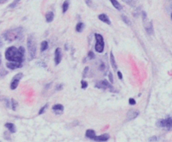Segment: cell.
Instances as JSON below:
<instances>
[{
	"label": "cell",
	"mask_w": 172,
	"mask_h": 142,
	"mask_svg": "<svg viewBox=\"0 0 172 142\" xmlns=\"http://www.w3.org/2000/svg\"><path fill=\"white\" fill-rule=\"evenodd\" d=\"M24 56V48L23 46L19 47V49L11 46L6 50L5 51V58L9 61H15V62H23Z\"/></svg>",
	"instance_id": "cell-1"
},
{
	"label": "cell",
	"mask_w": 172,
	"mask_h": 142,
	"mask_svg": "<svg viewBox=\"0 0 172 142\" xmlns=\"http://www.w3.org/2000/svg\"><path fill=\"white\" fill-rule=\"evenodd\" d=\"M4 37L5 41H9V42L17 41L20 37H22V29L21 28H17V29H13V30H8L7 32L4 33Z\"/></svg>",
	"instance_id": "cell-2"
},
{
	"label": "cell",
	"mask_w": 172,
	"mask_h": 142,
	"mask_svg": "<svg viewBox=\"0 0 172 142\" xmlns=\"http://www.w3.org/2000/svg\"><path fill=\"white\" fill-rule=\"evenodd\" d=\"M27 47H28L29 54H30V59H34L36 55V42L32 35H30L27 39Z\"/></svg>",
	"instance_id": "cell-3"
},
{
	"label": "cell",
	"mask_w": 172,
	"mask_h": 142,
	"mask_svg": "<svg viewBox=\"0 0 172 142\" xmlns=\"http://www.w3.org/2000/svg\"><path fill=\"white\" fill-rule=\"evenodd\" d=\"M95 39H96V45H95V50L98 53H102L104 50V40L103 37L100 34H95Z\"/></svg>",
	"instance_id": "cell-4"
},
{
	"label": "cell",
	"mask_w": 172,
	"mask_h": 142,
	"mask_svg": "<svg viewBox=\"0 0 172 142\" xmlns=\"http://www.w3.org/2000/svg\"><path fill=\"white\" fill-rule=\"evenodd\" d=\"M157 126L161 128H166L168 130L172 129V117H169L166 119H159L157 122Z\"/></svg>",
	"instance_id": "cell-5"
},
{
	"label": "cell",
	"mask_w": 172,
	"mask_h": 142,
	"mask_svg": "<svg viewBox=\"0 0 172 142\" xmlns=\"http://www.w3.org/2000/svg\"><path fill=\"white\" fill-rule=\"evenodd\" d=\"M22 77H23V74L19 73V74H17L14 78H13V80H12V82H11V84H10V88H11L12 90H14V89L17 88V87L19 86V80L22 78Z\"/></svg>",
	"instance_id": "cell-6"
},
{
	"label": "cell",
	"mask_w": 172,
	"mask_h": 142,
	"mask_svg": "<svg viewBox=\"0 0 172 142\" xmlns=\"http://www.w3.org/2000/svg\"><path fill=\"white\" fill-rule=\"evenodd\" d=\"M96 87L97 88H102V89H107V88H111L112 84L107 81V80H102V81L98 82L96 84Z\"/></svg>",
	"instance_id": "cell-7"
},
{
	"label": "cell",
	"mask_w": 172,
	"mask_h": 142,
	"mask_svg": "<svg viewBox=\"0 0 172 142\" xmlns=\"http://www.w3.org/2000/svg\"><path fill=\"white\" fill-rule=\"evenodd\" d=\"M61 58H62L61 50L60 48H56V51H55V63L56 66L60 64V62L61 61Z\"/></svg>",
	"instance_id": "cell-8"
},
{
	"label": "cell",
	"mask_w": 172,
	"mask_h": 142,
	"mask_svg": "<svg viewBox=\"0 0 172 142\" xmlns=\"http://www.w3.org/2000/svg\"><path fill=\"white\" fill-rule=\"evenodd\" d=\"M7 67H9V69H12V70H14L16 68H19V67H22V63L21 62H15V61H9L6 64Z\"/></svg>",
	"instance_id": "cell-9"
},
{
	"label": "cell",
	"mask_w": 172,
	"mask_h": 142,
	"mask_svg": "<svg viewBox=\"0 0 172 142\" xmlns=\"http://www.w3.org/2000/svg\"><path fill=\"white\" fill-rule=\"evenodd\" d=\"M109 139V135L108 134H103V135H101L99 136H95V138L93 139V140L95 141H98V142H103V141H107V140Z\"/></svg>",
	"instance_id": "cell-10"
},
{
	"label": "cell",
	"mask_w": 172,
	"mask_h": 142,
	"mask_svg": "<svg viewBox=\"0 0 172 142\" xmlns=\"http://www.w3.org/2000/svg\"><path fill=\"white\" fill-rule=\"evenodd\" d=\"M52 109H53V111L56 113V115H61V113L63 112V110H64V107L61 104H56V105L53 106Z\"/></svg>",
	"instance_id": "cell-11"
},
{
	"label": "cell",
	"mask_w": 172,
	"mask_h": 142,
	"mask_svg": "<svg viewBox=\"0 0 172 142\" xmlns=\"http://www.w3.org/2000/svg\"><path fill=\"white\" fill-rule=\"evenodd\" d=\"M98 18H99L101 21H102L103 23H106V24H111V21H110L109 18H108V16H107V14H99L98 15Z\"/></svg>",
	"instance_id": "cell-12"
},
{
	"label": "cell",
	"mask_w": 172,
	"mask_h": 142,
	"mask_svg": "<svg viewBox=\"0 0 172 142\" xmlns=\"http://www.w3.org/2000/svg\"><path fill=\"white\" fill-rule=\"evenodd\" d=\"M110 62H111V66L113 67V69H114L115 71L118 69V64L116 63V61H115L114 55H113V52H110Z\"/></svg>",
	"instance_id": "cell-13"
},
{
	"label": "cell",
	"mask_w": 172,
	"mask_h": 142,
	"mask_svg": "<svg viewBox=\"0 0 172 142\" xmlns=\"http://www.w3.org/2000/svg\"><path fill=\"white\" fill-rule=\"evenodd\" d=\"M86 136L87 138L91 139V140H93L96 136V133H95V131L93 129H87V132H86Z\"/></svg>",
	"instance_id": "cell-14"
},
{
	"label": "cell",
	"mask_w": 172,
	"mask_h": 142,
	"mask_svg": "<svg viewBox=\"0 0 172 142\" xmlns=\"http://www.w3.org/2000/svg\"><path fill=\"white\" fill-rule=\"evenodd\" d=\"M139 113L138 111H130L129 113L128 114V120H131L135 119L136 117L139 115Z\"/></svg>",
	"instance_id": "cell-15"
},
{
	"label": "cell",
	"mask_w": 172,
	"mask_h": 142,
	"mask_svg": "<svg viewBox=\"0 0 172 142\" xmlns=\"http://www.w3.org/2000/svg\"><path fill=\"white\" fill-rule=\"evenodd\" d=\"M5 127L7 128L11 133H15V132H16V127H15L14 124H12V123H7V124H5Z\"/></svg>",
	"instance_id": "cell-16"
},
{
	"label": "cell",
	"mask_w": 172,
	"mask_h": 142,
	"mask_svg": "<svg viewBox=\"0 0 172 142\" xmlns=\"http://www.w3.org/2000/svg\"><path fill=\"white\" fill-rule=\"evenodd\" d=\"M110 2L112 3V4H113V6L116 9H118V10H122L123 9V7L122 5H121L120 4H119L117 0H110Z\"/></svg>",
	"instance_id": "cell-17"
},
{
	"label": "cell",
	"mask_w": 172,
	"mask_h": 142,
	"mask_svg": "<svg viewBox=\"0 0 172 142\" xmlns=\"http://www.w3.org/2000/svg\"><path fill=\"white\" fill-rule=\"evenodd\" d=\"M45 19L48 23L51 22L52 20L54 19V14L53 12L50 11V12H47L46 14H45Z\"/></svg>",
	"instance_id": "cell-18"
},
{
	"label": "cell",
	"mask_w": 172,
	"mask_h": 142,
	"mask_svg": "<svg viewBox=\"0 0 172 142\" xmlns=\"http://www.w3.org/2000/svg\"><path fill=\"white\" fill-rule=\"evenodd\" d=\"M49 47V45H48V42H47L46 41H44L41 42L40 44V50L41 51H44L45 50H47Z\"/></svg>",
	"instance_id": "cell-19"
},
{
	"label": "cell",
	"mask_w": 172,
	"mask_h": 142,
	"mask_svg": "<svg viewBox=\"0 0 172 142\" xmlns=\"http://www.w3.org/2000/svg\"><path fill=\"white\" fill-rule=\"evenodd\" d=\"M84 27H85V24H84V23L79 22L77 24H76V30L77 32H81L82 30H83Z\"/></svg>",
	"instance_id": "cell-20"
},
{
	"label": "cell",
	"mask_w": 172,
	"mask_h": 142,
	"mask_svg": "<svg viewBox=\"0 0 172 142\" xmlns=\"http://www.w3.org/2000/svg\"><path fill=\"white\" fill-rule=\"evenodd\" d=\"M69 4H70V3H69L68 0H66L65 2L63 3V5H62V12L64 14L66 13V12L68 10V8H69Z\"/></svg>",
	"instance_id": "cell-21"
},
{
	"label": "cell",
	"mask_w": 172,
	"mask_h": 142,
	"mask_svg": "<svg viewBox=\"0 0 172 142\" xmlns=\"http://www.w3.org/2000/svg\"><path fill=\"white\" fill-rule=\"evenodd\" d=\"M11 104H12V109H13V110H16V108H17V106H18V103H17L14 99H12Z\"/></svg>",
	"instance_id": "cell-22"
},
{
	"label": "cell",
	"mask_w": 172,
	"mask_h": 142,
	"mask_svg": "<svg viewBox=\"0 0 172 142\" xmlns=\"http://www.w3.org/2000/svg\"><path fill=\"white\" fill-rule=\"evenodd\" d=\"M124 3H126L127 4H128V5L130 6H134L135 5V3L133 0H123Z\"/></svg>",
	"instance_id": "cell-23"
},
{
	"label": "cell",
	"mask_w": 172,
	"mask_h": 142,
	"mask_svg": "<svg viewBox=\"0 0 172 142\" xmlns=\"http://www.w3.org/2000/svg\"><path fill=\"white\" fill-rule=\"evenodd\" d=\"M81 88H82V89H86L87 87V86H88V84H87V82L83 81V80L81 81Z\"/></svg>",
	"instance_id": "cell-24"
},
{
	"label": "cell",
	"mask_w": 172,
	"mask_h": 142,
	"mask_svg": "<svg viewBox=\"0 0 172 142\" xmlns=\"http://www.w3.org/2000/svg\"><path fill=\"white\" fill-rule=\"evenodd\" d=\"M122 18H123V20L124 22L126 23V24L129 25V24H130V21H129V19H128V18H127V17L124 16V15H122Z\"/></svg>",
	"instance_id": "cell-25"
},
{
	"label": "cell",
	"mask_w": 172,
	"mask_h": 142,
	"mask_svg": "<svg viewBox=\"0 0 172 142\" xmlns=\"http://www.w3.org/2000/svg\"><path fill=\"white\" fill-rule=\"evenodd\" d=\"M19 1H20V0H14V1H13V2L9 5V8H14L15 6L18 4V3H19Z\"/></svg>",
	"instance_id": "cell-26"
},
{
	"label": "cell",
	"mask_w": 172,
	"mask_h": 142,
	"mask_svg": "<svg viewBox=\"0 0 172 142\" xmlns=\"http://www.w3.org/2000/svg\"><path fill=\"white\" fill-rule=\"evenodd\" d=\"M95 56H94V53H93V51H89L88 52V59L89 60H92V59H93V58H94Z\"/></svg>",
	"instance_id": "cell-27"
},
{
	"label": "cell",
	"mask_w": 172,
	"mask_h": 142,
	"mask_svg": "<svg viewBox=\"0 0 172 142\" xmlns=\"http://www.w3.org/2000/svg\"><path fill=\"white\" fill-rule=\"evenodd\" d=\"M47 106H48V104H46V105H44V107H42V108H41V109H40V112H39V115H42L43 113L44 112V110H45V109H46Z\"/></svg>",
	"instance_id": "cell-28"
},
{
	"label": "cell",
	"mask_w": 172,
	"mask_h": 142,
	"mask_svg": "<svg viewBox=\"0 0 172 142\" xmlns=\"http://www.w3.org/2000/svg\"><path fill=\"white\" fill-rule=\"evenodd\" d=\"M128 103H129L130 105H135V104H136V101H135L133 98H129V100H128Z\"/></svg>",
	"instance_id": "cell-29"
},
{
	"label": "cell",
	"mask_w": 172,
	"mask_h": 142,
	"mask_svg": "<svg viewBox=\"0 0 172 142\" xmlns=\"http://www.w3.org/2000/svg\"><path fill=\"white\" fill-rule=\"evenodd\" d=\"M108 78H109L110 83H113V74H112L111 72H109V74H108Z\"/></svg>",
	"instance_id": "cell-30"
},
{
	"label": "cell",
	"mask_w": 172,
	"mask_h": 142,
	"mask_svg": "<svg viewBox=\"0 0 172 142\" xmlns=\"http://www.w3.org/2000/svg\"><path fill=\"white\" fill-rule=\"evenodd\" d=\"M118 78H119L120 80L123 79V74L121 72H118Z\"/></svg>",
	"instance_id": "cell-31"
},
{
	"label": "cell",
	"mask_w": 172,
	"mask_h": 142,
	"mask_svg": "<svg viewBox=\"0 0 172 142\" xmlns=\"http://www.w3.org/2000/svg\"><path fill=\"white\" fill-rule=\"evenodd\" d=\"M156 140H157V137L156 136H154V137L150 138V141H156Z\"/></svg>",
	"instance_id": "cell-32"
},
{
	"label": "cell",
	"mask_w": 172,
	"mask_h": 142,
	"mask_svg": "<svg viewBox=\"0 0 172 142\" xmlns=\"http://www.w3.org/2000/svg\"><path fill=\"white\" fill-rule=\"evenodd\" d=\"M85 2L87 3V5H88V6H91L92 3H91V1H90V0H85Z\"/></svg>",
	"instance_id": "cell-33"
},
{
	"label": "cell",
	"mask_w": 172,
	"mask_h": 142,
	"mask_svg": "<svg viewBox=\"0 0 172 142\" xmlns=\"http://www.w3.org/2000/svg\"><path fill=\"white\" fill-rule=\"evenodd\" d=\"M87 71H88V67H86V68H85V70H84V72H83V77H85V74L87 72Z\"/></svg>",
	"instance_id": "cell-34"
},
{
	"label": "cell",
	"mask_w": 172,
	"mask_h": 142,
	"mask_svg": "<svg viewBox=\"0 0 172 142\" xmlns=\"http://www.w3.org/2000/svg\"><path fill=\"white\" fill-rule=\"evenodd\" d=\"M6 1H8V0H0V4H4Z\"/></svg>",
	"instance_id": "cell-35"
},
{
	"label": "cell",
	"mask_w": 172,
	"mask_h": 142,
	"mask_svg": "<svg viewBox=\"0 0 172 142\" xmlns=\"http://www.w3.org/2000/svg\"><path fill=\"white\" fill-rule=\"evenodd\" d=\"M2 46V42H1V41H0V46Z\"/></svg>",
	"instance_id": "cell-36"
},
{
	"label": "cell",
	"mask_w": 172,
	"mask_h": 142,
	"mask_svg": "<svg viewBox=\"0 0 172 142\" xmlns=\"http://www.w3.org/2000/svg\"><path fill=\"white\" fill-rule=\"evenodd\" d=\"M0 65H1V60H0Z\"/></svg>",
	"instance_id": "cell-37"
},
{
	"label": "cell",
	"mask_w": 172,
	"mask_h": 142,
	"mask_svg": "<svg viewBox=\"0 0 172 142\" xmlns=\"http://www.w3.org/2000/svg\"><path fill=\"white\" fill-rule=\"evenodd\" d=\"M171 18H172V14H171Z\"/></svg>",
	"instance_id": "cell-38"
}]
</instances>
